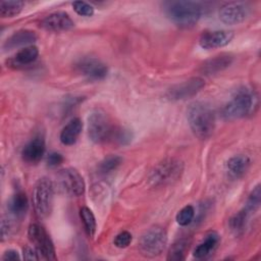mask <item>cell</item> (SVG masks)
Returning a JSON list of instances; mask_svg holds the SVG:
<instances>
[{
	"mask_svg": "<svg viewBox=\"0 0 261 261\" xmlns=\"http://www.w3.org/2000/svg\"><path fill=\"white\" fill-rule=\"evenodd\" d=\"M189 125L199 139L209 138L215 127V114L212 107L205 102L192 103L187 111Z\"/></svg>",
	"mask_w": 261,
	"mask_h": 261,
	"instance_id": "6da1fadb",
	"label": "cell"
},
{
	"mask_svg": "<svg viewBox=\"0 0 261 261\" xmlns=\"http://www.w3.org/2000/svg\"><path fill=\"white\" fill-rule=\"evenodd\" d=\"M258 106L257 93L248 87L238 88L225 104L222 114L226 119H237L254 113Z\"/></svg>",
	"mask_w": 261,
	"mask_h": 261,
	"instance_id": "7a4b0ae2",
	"label": "cell"
},
{
	"mask_svg": "<svg viewBox=\"0 0 261 261\" xmlns=\"http://www.w3.org/2000/svg\"><path fill=\"white\" fill-rule=\"evenodd\" d=\"M166 16L176 25L189 28L198 22L203 14V7L194 1H170L164 6Z\"/></svg>",
	"mask_w": 261,
	"mask_h": 261,
	"instance_id": "3957f363",
	"label": "cell"
},
{
	"mask_svg": "<svg viewBox=\"0 0 261 261\" xmlns=\"http://www.w3.org/2000/svg\"><path fill=\"white\" fill-rule=\"evenodd\" d=\"M116 127L108 114L101 109H96L88 116V136L94 143L101 144L112 140Z\"/></svg>",
	"mask_w": 261,
	"mask_h": 261,
	"instance_id": "277c9868",
	"label": "cell"
},
{
	"mask_svg": "<svg viewBox=\"0 0 261 261\" xmlns=\"http://www.w3.org/2000/svg\"><path fill=\"white\" fill-rule=\"evenodd\" d=\"M54 187L47 177L40 178L33 191V205L39 218H47L53 209Z\"/></svg>",
	"mask_w": 261,
	"mask_h": 261,
	"instance_id": "5b68a950",
	"label": "cell"
},
{
	"mask_svg": "<svg viewBox=\"0 0 261 261\" xmlns=\"http://www.w3.org/2000/svg\"><path fill=\"white\" fill-rule=\"evenodd\" d=\"M184 170L181 161L175 158H168L158 163L149 175V181L152 186H162L177 180Z\"/></svg>",
	"mask_w": 261,
	"mask_h": 261,
	"instance_id": "8992f818",
	"label": "cell"
},
{
	"mask_svg": "<svg viewBox=\"0 0 261 261\" xmlns=\"http://www.w3.org/2000/svg\"><path fill=\"white\" fill-rule=\"evenodd\" d=\"M167 244V234L163 227L152 226L141 237L139 248L145 257L153 258L159 256Z\"/></svg>",
	"mask_w": 261,
	"mask_h": 261,
	"instance_id": "52a82bcc",
	"label": "cell"
},
{
	"mask_svg": "<svg viewBox=\"0 0 261 261\" xmlns=\"http://www.w3.org/2000/svg\"><path fill=\"white\" fill-rule=\"evenodd\" d=\"M28 236L30 241L33 243L35 249L37 250L40 259H56V253L53 242L43 226H41L38 223L31 224L28 230Z\"/></svg>",
	"mask_w": 261,
	"mask_h": 261,
	"instance_id": "ba28073f",
	"label": "cell"
},
{
	"mask_svg": "<svg viewBox=\"0 0 261 261\" xmlns=\"http://www.w3.org/2000/svg\"><path fill=\"white\" fill-rule=\"evenodd\" d=\"M57 184L59 189L66 195L71 197H80L85 192V181L80 172L67 167L61 169L57 175Z\"/></svg>",
	"mask_w": 261,
	"mask_h": 261,
	"instance_id": "9c48e42d",
	"label": "cell"
},
{
	"mask_svg": "<svg viewBox=\"0 0 261 261\" xmlns=\"http://www.w3.org/2000/svg\"><path fill=\"white\" fill-rule=\"evenodd\" d=\"M205 87V82L203 79L195 76L191 77L182 83L176 84L171 87L167 93L166 97L171 101H178V100H186L198 94L203 88Z\"/></svg>",
	"mask_w": 261,
	"mask_h": 261,
	"instance_id": "30bf717a",
	"label": "cell"
},
{
	"mask_svg": "<svg viewBox=\"0 0 261 261\" xmlns=\"http://www.w3.org/2000/svg\"><path fill=\"white\" fill-rule=\"evenodd\" d=\"M77 71L90 81H101L106 77L108 68L99 59L94 57H84L76 63Z\"/></svg>",
	"mask_w": 261,
	"mask_h": 261,
	"instance_id": "8fae6325",
	"label": "cell"
},
{
	"mask_svg": "<svg viewBox=\"0 0 261 261\" xmlns=\"http://www.w3.org/2000/svg\"><path fill=\"white\" fill-rule=\"evenodd\" d=\"M249 14L248 8L238 2H229L224 4L219 10V19L229 25L243 22Z\"/></svg>",
	"mask_w": 261,
	"mask_h": 261,
	"instance_id": "7c38bea8",
	"label": "cell"
},
{
	"mask_svg": "<svg viewBox=\"0 0 261 261\" xmlns=\"http://www.w3.org/2000/svg\"><path fill=\"white\" fill-rule=\"evenodd\" d=\"M41 27L49 32L60 33L70 31L74 27V22L66 12L58 11L44 17L41 21Z\"/></svg>",
	"mask_w": 261,
	"mask_h": 261,
	"instance_id": "4fadbf2b",
	"label": "cell"
},
{
	"mask_svg": "<svg viewBox=\"0 0 261 261\" xmlns=\"http://www.w3.org/2000/svg\"><path fill=\"white\" fill-rule=\"evenodd\" d=\"M233 38V33L230 31L218 30L209 31L202 34L199 40V44L203 49H215L226 46Z\"/></svg>",
	"mask_w": 261,
	"mask_h": 261,
	"instance_id": "5bb4252c",
	"label": "cell"
},
{
	"mask_svg": "<svg viewBox=\"0 0 261 261\" xmlns=\"http://www.w3.org/2000/svg\"><path fill=\"white\" fill-rule=\"evenodd\" d=\"M45 153V141L42 137H35L22 149L21 158L29 164L38 163Z\"/></svg>",
	"mask_w": 261,
	"mask_h": 261,
	"instance_id": "9a60e30c",
	"label": "cell"
},
{
	"mask_svg": "<svg viewBox=\"0 0 261 261\" xmlns=\"http://www.w3.org/2000/svg\"><path fill=\"white\" fill-rule=\"evenodd\" d=\"M251 160L247 155L238 154L230 157L226 162V172L232 179H239L248 171Z\"/></svg>",
	"mask_w": 261,
	"mask_h": 261,
	"instance_id": "2e32d148",
	"label": "cell"
},
{
	"mask_svg": "<svg viewBox=\"0 0 261 261\" xmlns=\"http://www.w3.org/2000/svg\"><path fill=\"white\" fill-rule=\"evenodd\" d=\"M37 40V36L35 32L30 30H19L13 33L3 44V48L5 50H11L18 47H28L31 46ZM23 48V47H22Z\"/></svg>",
	"mask_w": 261,
	"mask_h": 261,
	"instance_id": "e0dca14e",
	"label": "cell"
},
{
	"mask_svg": "<svg viewBox=\"0 0 261 261\" xmlns=\"http://www.w3.org/2000/svg\"><path fill=\"white\" fill-rule=\"evenodd\" d=\"M220 242V237L216 231H210L205 239L195 248L194 257L197 259H203L211 255L216 248L218 247Z\"/></svg>",
	"mask_w": 261,
	"mask_h": 261,
	"instance_id": "ac0fdd59",
	"label": "cell"
},
{
	"mask_svg": "<svg viewBox=\"0 0 261 261\" xmlns=\"http://www.w3.org/2000/svg\"><path fill=\"white\" fill-rule=\"evenodd\" d=\"M83 130V122L80 118L71 119L61 130L59 139L63 145L70 146L75 144Z\"/></svg>",
	"mask_w": 261,
	"mask_h": 261,
	"instance_id": "d6986e66",
	"label": "cell"
},
{
	"mask_svg": "<svg viewBox=\"0 0 261 261\" xmlns=\"http://www.w3.org/2000/svg\"><path fill=\"white\" fill-rule=\"evenodd\" d=\"M39 55V50L36 46H28L19 49L14 56L10 59V64L19 67V66H25L31 63H33Z\"/></svg>",
	"mask_w": 261,
	"mask_h": 261,
	"instance_id": "ffe728a7",
	"label": "cell"
},
{
	"mask_svg": "<svg viewBox=\"0 0 261 261\" xmlns=\"http://www.w3.org/2000/svg\"><path fill=\"white\" fill-rule=\"evenodd\" d=\"M232 62V56L229 54H221L207 60L202 65V71L205 74H213L223 70Z\"/></svg>",
	"mask_w": 261,
	"mask_h": 261,
	"instance_id": "44dd1931",
	"label": "cell"
},
{
	"mask_svg": "<svg viewBox=\"0 0 261 261\" xmlns=\"http://www.w3.org/2000/svg\"><path fill=\"white\" fill-rule=\"evenodd\" d=\"M7 208H8V211L13 216L20 217L24 215L29 208V201L25 193L19 191V192H16L14 195H12V197L8 201Z\"/></svg>",
	"mask_w": 261,
	"mask_h": 261,
	"instance_id": "7402d4cb",
	"label": "cell"
},
{
	"mask_svg": "<svg viewBox=\"0 0 261 261\" xmlns=\"http://www.w3.org/2000/svg\"><path fill=\"white\" fill-rule=\"evenodd\" d=\"M250 215V212H248L245 208L241 211H239L238 213H236L230 219H229V228L230 230L239 236L241 233H243L246 225H247V221H248V217Z\"/></svg>",
	"mask_w": 261,
	"mask_h": 261,
	"instance_id": "603a6c76",
	"label": "cell"
},
{
	"mask_svg": "<svg viewBox=\"0 0 261 261\" xmlns=\"http://www.w3.org/2000/svg\"><path fill=\"white\" fill-rule=\"evenodd\" d=\"M23 8V2L18 0H9L0 2V15L3 18L13 17L20 13Z\"/></svg>",
	"mask_w": 261,
	"mask_h": 261,
	"instance_id": "cb8c5ba5",
	"label": "cell"
},
{
	"mask_svg": "<svg viewBox=\"0 0 261 261\" xmlns=\"http://www.w3.org/2000/svg\"><path fill=\"white\" fill-rule=\"evenodd\" d=\"M80 215L82 218V221L84 223V228L89 238H93L96 232V219L92 212V210L88 207H82L80 210Z\"/></svg>",
	"mask_w": 261,
	"mask_h": 261,
	"instance_id": "d4e9b609",
	"label": "cell"
},
{
	"mask_svg": "<svg viewBox=\"0 0 261 261\" xmlns=\"http://www.w3.org/2000/svg\"><path fill=\"white\" fill-rule=\"evenodd\" d=\"M189 250V242L188 240L181 239L175 242L169 249L167 259L173 260V261H180L184 260L186 257V254Z\"/></svg>",
	"mask_w": 261,
	"mask_h": 261,
	"instance_id": "484cf974",
	"label": "cell"
},
{
	"mask_svg": "<svg viewBox=\"0 0 261 261\" xmlns=\"http://www.w3.org/2000/svg\"><path fill=\"white\" fill-rule=\"evenodd\" d=\"M122 163V158L117 155H110L104 158L98 165V171L101 174L109 173L115 170Z\"/></svg>",
	"mask_w": 261,
	"mask_h": 261,
	"instance_id": "4316f807",
	"label": "cell"
},
{
	"mask_svg": "<svg viewBox=\"0 0 261 261\" xmlns=\"http://www.w3.org/2000/svg\"><path fill=\"white\" fill-rule=\"evenodd\" d=\"M194 217H195L194 207L192 205H187L177 212V214L175 216V219H176V222L179 225L187 226L193 221Z\"/></svg>",
	"mask_w": 261,
	"mask_h": 261,
	"instance_id": "83f0119b",
	"label": "cell"
},
{
	"mask_svg": "<svg viewBox=\"0 0 261 261\" xmlns=\"http://www.w3.org/2000/svg\"><path fill=\"white\" fill-rule=\"evenodd\" d=\"M260 200H261V192H260V185H257L253 191L250 193L247 202H246V206L245 209L252 213L255 210H257V208L260 205Z\"/></svg>",
	"mask_w": 261,
	"mask_h": 261,
	"instance_id": "f1b7e54d",
	"label": "cell"
},
{
	"mask_svg": "<svg viewBox=\"0 0 261 261\" xmlns=\"http://www.w3.org/2000/svg\"><path fill=\"white\" fill-rule=\"evenodd\" d=\"M73 10L81 16H92L94 14V8L87 2L74 1L72 3Z\"/></svg>",
	"mask_w": 261,
	"mask_h": 261,
	"instance_id": "f546056e",
	"label": "cell"
},
{
	"mask_svg": "<svg viewBox=\"0 0 261 261\" xmlns=\"http://www.w3.org/2000/svg\"><path fill=\"white\" fill-rule=\"evenodd\" d=\"M112 140L120 145H126L132 141V133L123 127H118L114 132Z\"/></svg>",
	"mask_w": 261,
	"mask_h": 261,
	"instance_id": "4dcf8cb0",
	"label": "cell"
},
{
	"mask_svg": "<svg viewBox=\"0 0 261 261\" xmlns=\"http://www.w3.org/2000/svg\"><path fill=\"white\" fill-rule=\"evenodd\" d=\"M132 240H133L132 234H130L128 231L124 230V231L119 232V233L115 237L113 243H114L115 247L122 249V248H126V247L132 243Z\"/></svg>",
	"mask_w": 261,
	"mask_h": 261,
	"instance_id": "1f68e13d",
	"label": "cell"
},
{
	"mask_svg": "<svg viewBox=\"0 0 261 261\" xmlns=\"http://www.w3.org/2000/svg\"><path fill=\"white\" fill-rule=\"evenodd\" d=\"M13 230V225L12 222L9 219L6 218H2L1 220V240L5 241L6 239H8Z\"/></svg>",
	"mask_w": 261,
	"mask_h": 261,
	"instance_id": "d6a6232c",
	"label": "cell"
},
{
	"mask_svg": "<svg viewBox=\"0 0 261 261\" xmlns=\"http://www.w3.org/2000/svg\"><path fill=\"white\" fill-rule=\"evenodd\" d=\"M63 162V156L58 152H51L47 156V165L51 168L59 166Z\"/></svg>",
	"mask_w": 261,
	"mask_h": 261,
	"instance_id": "836d02e7",
	"label": "cell"
},
{
	"mask_svg": "<svg viewBox=\"0 0 261 261\" xmlns=\"http://www.w3.org/2000/svg\"><path fill=\"white\" fill-rule=\"evenodd\" d=\"M22 256L25 260H39L40 257H39V254L37 252L36 249H33L29 246L24 247L23 250H22Z\"/></svg>",
	"mask_w": 261,
	"mask_h": 261,
	"instance_id": "e575fe53",
	"label": "cell"
},
{
	"mask_svg": "<svg viewBox=\"0 0 261 261\" xmlns=\"http://www.w3.org/2000/svg\"><path fill=\"white\" fill-rule=\"evenodd\" d=\"M3 260H18L20 259L19 254L17 251L15 250H7L5 251V253L2 256Z\"/></svg>",
	"mask_w": 261,
	"mask_h": 261,
	"instance_id": "d590c367",
	"label": "cell"
}]
</instances>
